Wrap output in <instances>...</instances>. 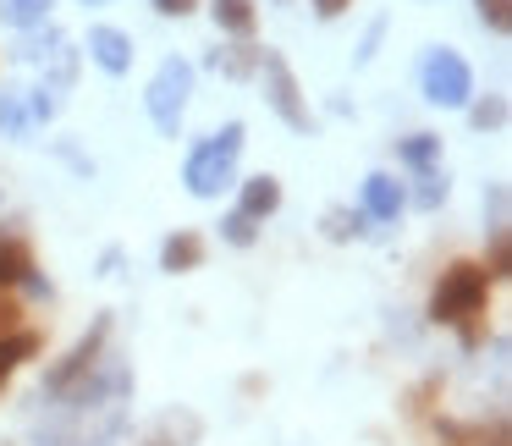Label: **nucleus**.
I'll use <instances>...</instances> for the list:
<instances>
[{
	"instance_id": "39448f33",
	"label": "nucleus",
	"mask_w": 512,
	"mask_h": 446,
	"mask_svg": "<svg viewBox=\"0 0 512 446\" xmlns=\"http://www.w3.org/2000/svg\"><path fill=\"white\" fill-rule=\"evenodd\" d=\"M105 336H111V320L100 314V320H94V331L83 336V342L72 347V353L45 375V391H50V397H67L72 386H83V380H89L94 369H100V358H105Z\"/></svg>"
},
{
	"instance_id": "ddd939ff",
	"label": "nucleus",
	"mask_w": 512,
	"mask_h": 446,
	"mask_svg": "<svg viewBox=\"0 0 512 446\" xmlns=\"http://www.w3.org/2000/svg\"><path fill=\"white\" fill-rule=\"evenodd\" d=\"M281 210V182L276 177H248L243 182V215L248 221H265Z\"/></svg>"
},
{
	"instance_id": "5701e85b",
	"label": "nucleus",
	"mask_w": 512,
	"mask_h": 446,
	"mask_svg": "<svg viewBox=\"0 0 512 446\" xmlns=\"http://www.w3.org/2000/svg\"><path fill=\"white\" fill-rule=\"evenodd\" d=\"M221 226H226V237H232V243H237V248H248V243H254V221H248V215H243V210H237V215H226V221H221Z\"/></svg>"
},
{
	"instance_id": "1a4fd4ad",
	"label": "nucleus",
	"mask_w": 512,
	"mask_h": 446,
	"mask_svg": "<svg viewBox=\"0 0 512 446\" xmlns=\"http://www.w3.org/2000/svg\"><path fill=\"white\" fill-rule=\"evenodd\" d=\"M45 353V336L39 331H12V336H0V386L17 375V369L28 364V358Z\"/></svg>"
},
{
	"instance_id": "6e6552de",
	"label": "nucleus",
	"mask_w": 512,
	"mask_h": 446,
	"mask_svg": "<svg viewBox=\"0 0 512 446\" xmlns=\"http://www.w3.org/2000/svg\"><path fill=\"white\" fill-rule=\"evenodd\" d=\"M89 56L100 61L105 72H127V67H133V39H127L122 28H94V34H89Z\"/></svg>"
},
{
	"instance_id": "412c9836",
	"label": "nucleus",
	"mask_w": 512,
	"mask_h": 446,
	"mask_svg": "<svg viewBox=\"0 0 512 446\" xmlns=\"http://www.w3.org/2000/svg\"><path fill=\"white\" fill-rule=\"evenodd\" d=\"M468 116H474V127L485 133V127H501V122H507V105H501V100H485V105H474Z\"/></svg>"
},
{
	"instance_id": "bb28decb",
	"label": "nucleus",
	"mask_w": 512,
	"mask_h": 446,
	"mask_svg": "<svg viewBox=\"0 0 512 446\" xmlns=\"http://www.w3.org/2000/svg\"><path fill=\"white\" fill-rule=\"evenodd\" d=\"M347 6H353V0H314V12H320V17H342Z\"/></svg>"
},
{
	"instance_id": "0eeeda50",
	"label": "nucleus",
	"mask_w": 512,
	"mask_h": 446,
	"mask_svg": "<svg viewBox=\"0 0 512 446\" xmlns=\"http://www.w3.org/2000/svg\"><path fill=\"white\" fill-rule=\"evenodd\" d=\"M402 204H408V193H402L397 177H380V171H375V177L364 182V215H369V221H397Z\"/></svg>"
},
{
	"instance_id": "f3484780",
	"label": "nucleus",
	"mask_w": 512,
	"mask_h": 446,
	"mask_svg": "<svg viewBox=\"0 0 512 446\" xmlns=\"http://www.w3.org/2000/svg\"><path fill=\"white\" fill-rule=\"evenodd\" d=\"M485 276H490V281H507V276H512V248H507V232L490 237V265H485Z\"/></svg>"
},
{
	"instance_id": "4be33fe9",
	"label": "nucleus",
	"mask_w": 512,
	"mask_h": 446,
	"mask_svg": "<svg viewBox=\"0 0 512 446\" xmlns=\"http://www.w3.org/2000/svg\"><path fill=\"white\" fill-rule=\"evenodd\" d=\"M325 232H331V237H347V232H364V215H347V210H331V215H325Z\"/></svg>"
},
{
	"instance_id": "6ab92c4d",
	"label": "nucleus",
	"mask_w": 512,
	"mask_h": 446,
	"mask_svg": "<svg viewBox=\"0 0 512 446\" xmlns=\"http://www.w3.org/2000/svg\"><path fill=\"white\" fill-rule=\"evenodd\" d=\"M12 331H23V303L0 287V336H12Z\"/></svg>"
},
{
	"instance_id": "cd10ccee",
	"label": "nucleus",
	"mask_w": 512,
	"mask_h": 446,
	"mask_svg": "<svg viewBox=\"0 0 512 446\" xmlns=\"http://www.w3.org/2000/svg\"><path fill=\"white\" fill-rule=\"evenodd\" d=\"M83 6H105V0H83Z\"/></svg>"
},
{
	"instance_id": "aec40b11",
	"label": "nucleus",
	"mask_w": 512,
	"mask_h": 446,
	"mask_svg": "<svg viewBox=\"0 0 512 446\" xmlns=\"http://www.w3.org/2000/svg\"><path fill=\"white\" fill-rule=\"evenodd\" d=\"M512 0H479V17H485L496 34H507V23H512V12H507Z\"/></svg>"
},
{
	"instance_id": "2eb2a0df",
	"label": "nucleus",
	"mask_w": 512,
	"mask_h": 446,
	"mask_svg": "<svg viewBox=\"0 0 512 446\" xmlns=\"http://www.w3.org/2000/svg\"><path fill=\"white\" fill-rule=\"evenodd\" d=\"M402 160H408L413 171H430L435 160H441V138H435V133H413V138H402Z\"/></svg>"
},
{
	"instance_id": "7ed1b4c3",
	"label": "nucleus",
	"mask_w": 512,
	"mask_h": 446,
	"mask_svg": "<svg viewBox=\"0 0 512 446\" xmlns=\"http://www.w3.org/2000/svg\"><path fill=\"white\" fill-rule=\"evenodd\" d=\"M188 94H193V67L188 61H160L155 83H149V116H155L160 133H177L182 111H188Z\"/></svg>"
},
{
	"instance_id": "f8f14e48",
	"label": "nucleus",
	"mask_w": 512,
	"mask_h": 446,
	"mask_svg": "<svg viewBox=\"0 0 512 446\" xmlns=\"http://www.w3.org/2000/svg\"><path fill=\"white\" fill-rule=\"evenodd\" d=\"M441 446H507V424H441Z\"/></svg>"
},
{
	"instance_id": "b1692460",
	"label": "nucleus",
	"mask_w": 512,
	"mask_h": 446,
	"mask_svg": "<svg viewBox=\"0 0 512 446\" xmlns=\"http://www.w3.org/2000/svg\"><path fill=\"white\" fill-rule=\"evenodd\" d=\"M441 199H446V177H441V171H424L419 204H424V210H435V204H441Z\"/></svg>"
},
{
	"instance_id": "4468645a",
	"label": "nucleus",
	"mask_w": 512,
	"mask_h": 446,
	"mask_svg": "<svg viewBox=\"0 0 512 446\" xmlns=\"http://www.w3.org/2000/svg\"><path fill=\"white\" fill-rule=\"evenodd\" d=\"M210 12H215V28H226V34H237V39H248L254 23H259L254 0H215Z\"/></svg>"
},
{
	"instance_id": "f03ea898",
	"label": "nucleus",
	"mask_w": 512,
	"mask_h": 446,
	"mask_svg": "<svg viewBox=\"0 0 512 446\" xmlns=\"http://www.w3.org/2000/svg\"><path fill=\"white\" fill-rule=\"evenodd\" d=\"M243 138H248L243 122H226L221 133L204 138V144L188 155V171H182V177H188V188L199 193V199H215L221 188H232V171H237V155H243Z\"/></svg>"
},
{
	"instance_id": "a878e982",
	"label": "nucleus",
	"mask_w": 512,
	"mask_h": 446,
	"mask_svg": "<svg viewBox=\"0 0 512 446\" xmlns=\"http://www.w3.org/2000/svg\"><path fill=\"white\" fill-rule=\"evenodd\" d=\"M193 6H199V0H155V12H160V17H188Z\"/></svg>"
},
{
	"instance_id": "a211bd4d",
	"label": "nucleus",
	"mask_w": 512,
	"mask_h": 446,
	"mask_svg": "<svg viewBox=\"0 0 512 446\" xmlns=\"http://www.w3.org/2000/svg\"><path fill=\"white\" fill-rule=\"evenodd\" d=\"M45 12H50V0H6V17L12 23H45Z\"/></svg>"
},
{
	"instance_id": "393cba45",
	"label": "nucleus",
	"mask_w": 512,
	"mask_h": 446,
	"mask_svg": "<svg viewBox=\"0 0 512 446\" xmlns=\"http://www.w3.org/2000/svg\"><path fill=\"white\" fill-rule=\"evenodd\" d=\"M182 435H199V424H193V419H182ZM144 446H171V419L166 424H160V430L155 435H149V441Z\"/></svg>"
},
{
	"instance_id": "f257e3e1",
	"label": "nucleus",
	"mask_w": 512,
	"mask_h": 446,
	"mask_svg": "<svg viewBox=\"0 0 512 446\" xmlns=\"http://www.w3.org/2000/svg\"><path fill=\"white\" fill-rule=\"evenodd\" d=\"M485 314H490L485 265H474V259H452V265L441 270V281H435V292H430V320L435 325H457L463 342L479 347L485 342Z\"/></svg>"
},
{
	"instance_id": "9d476101",
	"label": "nucleus",
	"mask_w": 512,
	"mask_h": 446,
	"mask_svg": "<svg viewBox=\"0 0 512 446\" xmlns=\"http://www.w3.org/2000/svg\"><path fill=\"white\" fill-rule=\"evenodd\" d=\"M17 281H34V248L23 237H0V287L12 292Z\"/></svg>"
},
{
	"instance_id": "9b49d317",
	"label": "nucleus",
	"mask_w": 512,
	"mask_h": 446,
	"mask_svg": "<svg viewBox=\"0 0 512 446\" xmlns=\"http://www.w3.org/2000/svg\"><path fill=\"white\" fill-rule=\"evenodd\" d=\"M160 265H166L171 276H182V270H199V265H204V237H199V232L166 237V248H160Z\"/></svg>"
},
{
	"instance_id": "423d86ee",
	"label": "nucleus",
	"mask_w": 512,
	"mask_h": 446,
	"mask_svg": "<svg viewBox=\"0 0 512 446\" xmlns=\"http://www.w3.org/2000/svg\"><path fill=\"white\" fill-rule=\"evenodd\" d=\"M259 67H265V94H270V105L281 111V122L298 127V133H309V105H303V94H298L292 67L276 56V50H265V56H259Z\"/></svg>"
},
{
	"instance_id": "20e7f679",
	"label": "nucleus",
	"mask_w": 512,
	"mask_h": 446,
	"mask_svg": "<svg viewBox=\"0 0 512 446\" xmlns=\"http://www.w3.org/2000/svg\"><path fill=\"white\" fill-rule=\"evenodd\" d=\"M419 83H424V100L435 105H468V94H474V72L457 50H430Z\"/></svg>"
},
{
	"instance_id": "dca6fc26",
	"label": "nucleus",
	"mask_w": 512,
	"mask_h": 446,
	"mask_svg": "<svg viewBox=\"0 0 512 446\" xmlns=\"http://www.w3.org/2000/svg\"><path fill=\"white\" fill-rule=\"evenodd\" d=\"M259 56H265V50H254V45H237V50H226V56L215 50V67L232 72V78H248V72L259 67Z\"/></svg>"
}]
</instances>
